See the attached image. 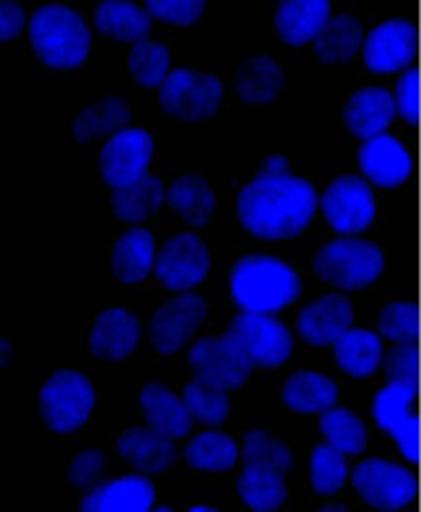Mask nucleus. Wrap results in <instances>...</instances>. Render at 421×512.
I'll list each match as a JSON object with an SVG mask.
<instances>
[{"mask_svg": "<svg viewBox=\"0 0 421 512\" xmlns=\"http://www.w3.org/2000/svg\"><path fill=\"white\" fill-rule=\"evenodd\" d=\"M106 464V456L99 449H87L80 451V454L72 460L68 479L74 487L78 489H87L93 485V481L102 475Z\"/></svg>", "mask_w": 421, "mask_h": 512, "instance_id": "c03bdc74", "label": "nucleus"}, {"mask_svg": "<svg viewBox=\"0 0 421 512\" xmlns=\"http://www.w3.org/2000/svg\"><path fill=\"white\" fill-rule=\"evenodd\" d=\"M154 142L144 129H123L110 137L99 156V171L110 188H123L146 175Z\"/></svg>", "mask_w": 421, "mask_h": 512, "instance_id": "f8f14e48", "label": "nucleus"}, {"mask_svg": "<svg viewBox=\"0 0 421 512\" xmlns=\"http://www.w3.org/2000/svg\"><path fill=\"white\" fill-rule=\"evenodd\" d=\"M118 454L144 475H160L175 464L173 441L160 437L152 428L135 426L125 430L116 443Z\"/></svg>", "mask_w": 421, "mask_h": 512, "instance_id": "412c9836", "label": "nucleus"}, {"mask_svg": "<svg viewBox=\"0 0 421 512\" xmlns=\"http://www.w3.org/2000/svg\"><path fill=\"white\" fill-rule=\"evenodd\" d=\"M224 85L219 78L188 68H177L167 74L160 85V106L179 121L200 123L211 118L222 106Z\"/></svg>", "mask_w": 421, "mask_h": 512, "instance_id": "423d86ee", "label": "nucleus"}, {"mask_svg": "<svg viewBox=\"0 0 421 512\" xmlns=\"http://www.w3.org/2000/svg\"><path fill=\"white\" fill-rule=\"evenodd\" d=\"M243 462L245 466L274 468L285 475L293 464V456L283 441L272 439L266 430H251L245 437Z\"/></svg>", "mask_w": 421, "mask_h": 512, "instance_id": "58836bf2", "label": "nucleus"}, {"mask_svg": "<svg viewBox=\"0 0 421 512\" xmlns=\"http://www.w3.org/2000/svg\"><path fill=\"white\" fill-rule=\"evenodd\" d=\"M329 15L331 5L327 0H283L276 9L274 24L287 45L302 47L314 41Z\"/></svg>", "mask_w": 421, "mask_h": 512, "instance_id": "5701e85b", "label": "nucleus"}, {"mask_svg": "<svg viewBox=\"0 0 421 512\" xmlns=\"http://www.w3.org/2000/svg\"><path fill=\"white\" fill-rule=\"evenodd\" d=\"M320 510H323V512H331V510H337V512H348V508H346V506H342V504H329V506H323Z\"/></svg>", "mask_w": 421, "mask_h": 512, "instance_id": "de8ad7c7", "label": "nucleus"}, {"mask_svg": "<svg viewBox=\"0 0 421 512\" xmlns=\"http://www.w3.org/2000/svg\"><path fill=\"white\" fill-rule=\"evenodd\" d=\"M226 336L245 354L251 367L274 369L285 365L293 350L291 331L264 312H240Z\"/></svg>", "mask_w": 421, "mask_h": 512, "instance_id": "39448f33", "label": "nucleus"}, {"mask_svg": "<svg viewBox=\"0 0 421 512\" xmlns=\"http://www.w3.org/2000/svg\"><path fill=\"white\" fill-rule=\"evenodd\" d=\"M363 43V24L354 15L329 17L314 38V51L323 64L350 62Z\"/></svg>", "mask_w": 421, "mask_h": 512, "instance_id": "c85d7f7f", "label": "nucleus"}, {"mask_svg": "<svg viewBox=\"0 0 421 512\" xmlns=\"http://www.w3.org/2000/svg\"><path fill=\"white\" fill-rule=\"evenodd\" d=\"M184 405L190 416L205 426H222L230 416L228 392L203 382H190L184 388Z\"/></svg>", "mask_w": 421, "mask_h": 512, "instance_id": "c9c22d12", "label": "nucleus"}, {"mask_svg": "<svg viewBox=\"0 0 421 512\" xmlns=\"http://www.w3.org/2000/svg\"><path fill=\"white\" fill-rule=\"evenodd\" d=\"M283 399L297 413H323L337 403V386L323 373L297 371L285 382Z\"/></svg>", "mask_w": 421, "mask_h": 512, "instance_id": "7c9ffc66", "label": "nucleus"}, {"mask_svg": "<svg viewBox=\"0 0 421 512\" xmlns=\"http://www.w3.org/2000/svg\"><path fill=\"white\" fill-rule=\"evenodd\" d=\"M158 512H171V508H167V506H160V508H156Z\"/></svg>", "mask_w": 421, "mask_h": 512, "instance_id": "8fccbe9b", "label": "nucleus"}, {"mask_svg": "<svg viewBox=\"0 0 421 512\" xmlns=\"http://www.w3.org/2000/svg\"><path fill=\"white\" fill-rule=\"evenodd\" d=\"M11 359V344L0 336V367H5Z\"/></svg>", "mask_w": 421, "mask_h": 512, "instance_id": "49530a36", "label": "nucleus"}, {"mask_svg": "<svg viewBox=\"0 0 421 512\" xmlns=\"http://www.w3.org/2000/svg\"><path fill=\"white\" fill-rule=\"evenodd\" d=\"M358 165L369 180L382 188H396L411 175V156L396 137L379 133L358 150Z\"/></svg>", "mask_w": 421, "mask_h": 512, "instance_id": "a211bd4d", "label": "nucleus"}, {"mask_svg": "<svg viewBox=\"0 0 421 512\" xmlns=\"http://www.w3.org/2000/svg\"><path fill=\"white\" fill-rule=\"evenodd\" d=\"M40 416L55 432H74L83 426L95 405L91 382L78 371H55L40 390Z\"/></svg>", "mask_w": 421, "mask_h": 512, "instance_id": "0eeeda50", "label": "nucleus"}, {"mask_svg": "<svg viewBox=\"0 0 421 512\" xmlns=\"http://www.w3.org/2000/svg\"><path fill=\"white\" fill-rule=\"evenodd\" d=\"M352 483L360 498L377 510H398L417 496V481L407 468L377 458L358 464Z\"/></svg>", "mask_w": 421, "mask_h": 512, "instance_id": "6e6552de", "label": "nucleus"}, {"mask_svg": "<svg viewBox=\"0 0 421 512\" xmlns=\"http://www.w3.org/2000/svg\"><path fill=\"white\" fill-rule=\"evenodd\" d=\"M384 367L388 384L419 390V348L417 344H396L388 350Z\"/></svg>", "mask_w": 421, "mask_h": 512, "instance_id": "a19ab883", "label": "nucleus"}, {"mask_svg": "<svg viewBox=\"0 0 421 512\" xmlns=\"http://www.w3.org/2000/svg\"><path fill=\"white\" fill-rule=\"evenodd\" d=\"M230 293L234 304L243 312L272 314L299 298L302 281L283 260L253 253L232 266Z\"/></svg>", "mask_w": 421, "mask_h": 512, "instance_id": "f03ea898", "label": "nucleus"}, {"mask_svg": "<svg viewBox=\"0 0 421 512\" xmlns=\"http://www.w3.org/2000/svg\"><path fill=\"white\" fill-rule=\"evenodd\" d=\"M95 26L116 41L139 43L146 41L152 28V17L146 9L125 0H106L95 9Z\"/></svg>", "mask_w": 421, "mask_h": 512, "instance_id": "393cba45", "label": "nucleus"}, {"mask_svg": "<svg viewBox=\"0 0 421 512\" xmlns=\"http://www.w3.org/2000/svg\"><path fill=\"white\" fill-rule=\"evenodd\" d=\"M131 121V110L125 100L120 97H104L93 106H87L80 110V114L74 118L72 123V135L74 140L80 144H87L95 137L114 135L118 131L127 129Z\"/></svg>", "mask_w": 421, "mask_h": 512, "instance_id": "bb28decb", "label": "nucleus"}, {"mask_svg": "<svg viewBox=\"0 0 421 512\" xmlns=\"http://www.w3.org/2000/svg\"><path fill=\"white\" fill-rule=\"evenodd\" d=\"M139 338H142V325L135 314L125 308H110L95 319L89 350L99 361H123L135 350Z\"/></svg>", "mask_w": 421, "mask_h": 512, "instance_id": "f3484780", "label": "nucleus"}, {"mask_svg": "<svg viewBox=\"0 0 421 512\" xmlns=\"http://www.w3.org/2000/svg\"><path fill=\"white\" fill-rule=\"evenodd\" d=\"M312 487L320 496H333L344 487L348 477V466L342 451H337L329 443H320L312 449L310 458Z\"/></svg>", "mask_w": 421, "mask_h": 512, "instance_id": "e433bc0d", "label": "nucleus"}, {"mask_svg": "<svg viewBox=\"0 0 421 512\" xmlns=\"http://www.w3.org/2000/svg\"><path fill=\"white\" fill-rule=\"evenodd\" d=\"M283 89V70L268 55H255L236 72V93L247 104H270Z\"/></svg>", "mask_w": 421, "mask_h": 512, "instance_id": "c756f323", "label": "nucleus"}, {"mask_svg": "<svg viewBox=\"0 0 421 512\" xmlns=\"http://www.w3.org/2000/svg\"><path fill=\"white\" fill-rule=\"evenodd\" d=\"M188 361L198 382L222 388L226 392L245 386L253 369L245 354L228 336L198 340L190 348Z\"/></svg>", "mask_w": 421, "mask_h": 512, "instance_id": "9b49d317", "label": "nucleus"}, {"mask_svg": "<svg viewBox=\"0 0 421 512\" xmlns=\"http://www.w3.org/2000/svg\"><path fill=\"white\" fill-rule=\"evenodd\" d=\"M320 432L329 445L348 456L363 454L367 447V430L358 416L342 407H329L320 416Z\"/></svg>", "mask_w": 421, "mask_h": 512, "instance_id": "f704fd0d", "label": "nucleus"}, {"mask_svg": "<svg viewBox=\"0 0 421 512\" xmlns=\"http://www.w3.org/2000/svg\"><path fill=\"white\" fill-rule=\"evenodd\" d=\"M190 512H215V508H211V506H192Z\"/></svg>", "mask_w": 421, "mask_h": 512, "instance_id": "09e8293b", "label": "nucleus"}, {"mask_svg": "<svg viewBox=\"0 0 421 512\" xmlns=\"http://www.w3.org/2000/svg\"><path fill=\"white\" fill-rule=\"evenodd\" d=\"M184 458L196 470L224 472L236 464L238 445L224 432H203L186 445Z\"/></svg>", "mask_w": 421, "mask_h": 512, "instance_id": "72a5a7b5", "label": "nucleus"}, {"mask_svg": "<svg viewBox=\"0 0 421 512\" xmlns=\"http://www.w3.org/2000/svg\"><path fill=\"white\" fill-rule=\"evenodd\" d=\"M154 504V487L142 475L95 485L80 502L83 512H146Z\"/></svg>", "mask_w": 421, "mask_h": 512, "instance_id": "6ab92c4d", "label": "nucleus"}, {"mask_svg": "<svg viewBox=\"0 0 421 512\" xmlns=\"http://www.w3.org/2000/svg\"><path fill=\"white\" fill-rule=\"evenodd\" d=\"M384 270V253L377 245L360 239H335L316 253L314 272L339 289H365Z\"/></svg>", "mask_w": 421, "mask_h": 512, "instance_id": "20e7f679", "label": "nucleus"}, {"mask_svg": "<svg viewBox=\"0 0 421 512\" xmlns=\"http://www.w3.org/2000/svg\"><path fill=\"white\" fill-rule=\"evenodd\" d=\"M363 53L371 72L392 74L403 70L417 55V30L407 19H390L367 36Z\"/></svg>", "mask_w": 421, "mask_h": 512, "instance_id": "2eb2a0df", "label": "nucleus"}, {"mask_svg": "<svg viewBox=\"0 0 421 512\" xmlns=\"http://www.w3.org/2000/svg\"><path fill=\"white\" fill-rule=\"evenodd\" d=\"M415 397L417 392L407 386L388 384L382 392H377L371 409L379 428L394 437L403 456L413 464L419 462V418L409 413Z\"/></svg>", "mask_w": 421, "mask_h": 512, "instance_id": "4468645a", "label": "nucleus"}, {"mask_svg": "<svg viewBox=\"0 0 421 512\" xmlns=\"http://www.w3.org/2000/svg\"><path fill=\"white\" fill-rule=\"evenodd\" d=\"M167 203L173 211L194 226H207L215 211V194L200 175H182L167 190Z\"/></svg>", "mask_w": 421, "mask_h": 512, "instance_id": "2f4dec72", "label": "nucleus"}, {"mask_svg": "<svg viewBox=\"0 0 421 512\" xmlns=\"http://www.w3.org/2000/svg\"><path fill=\"white\" fill-rule=\"evenodd\" d=\"M377 329L396 344H417L419 308L413 302H394L386 306L377 319Z\"/></svg>", "mask_w": 421, "mask_h": 512, "instance_id": "ea45409f", "label": "nucleus"}, {"mask_svg": "<svg viewBox=\"0 0 421 512\" xmlns=\"http://www.w3.org/2000/svg\"><path fill=\"white\" fill-rule=\"evenodd\" d=\"M333 346L337 365L352 378H369L384 359L382 340L367 329H348Z\"/></svg>", "mask_w": 421, "mask_h": 512, "instance_id": "a878e982", "label": "nucleus"}, {"mask_svg": "<svg viewBox=\"0 0 421 512\" xmlns=\"http://www.w3.org/2000/svg\"><path fill=\"white\" fill-rule=\"evenodd\" d=\"M238 496L255 512H272L287 500L283 472L264 466H245L238 477Z\"/></svg>", "mask_w": 421, "mask_h": 512, "instance_id": "473e14b6", "label": "nucleus"}, {"mask_svg": "<svg viewBox=\"0 0 421 512\" xmlns=\"http://www.w3.org/2000/svg\"><path fill=\"white\" fill-rule=\"evenodd\" d=\"M154 258V236L144 228H133L116 241L112 270L120 281L133 285L148 277Z\"/></svg>", "mask_w": 421, "mask_h": 512, "instance_id": "b1692460", "label": "nucleus"}, {"mask_svg": "<svg viewBox=\"0 0 421 512\" xmlns=\"http://www.w3.org/2000/svg\"><path fill=\"white\" fill-rule=\"evenodd\" d=\"M139 403H142L148 428L158 432L160 437L177 441V439H184L192 430L194 418L190 416L188 407L184 405L182 399H177V395H173L167 386L148 384L142 390Z\"/></svg>", "mask_w": 421, "mask_h": 512, "instance_id": "4be33fe9", "label": "nucleus"}, {"mask_svg": "<svg viewBox=\"0 0 421 512\" xmlns=\"http://www.w3.org/2000/svg\"><path fill=\"white\" fill-rule=\"evenodd\" d=\"M30 41L45 66L72 70L89 57L91 30L76 11L64 5H47L30 19Z\"/></svg>", "mask_w": 421, "mask_h": 512, "instance_id": "7ed1b4c3", "label": "nucleus"}, {"mask_svg": "<svg viewBox=\"0 0 421 512\" xmlns=\"http://www.w3.org/2000/svg\"><path fill=\"white\" fill-rule=\"evenodd\" d=\"M352 304L339 293H329L302 308L297 331L312 346L335 344L352 327Z\"/></svg>", "mask_w": 421, "mask_h": 512, "instance_id": "dca6fc26", "label": "nucleus"}, {"mask_svg": "<svg viewBox=\"0 0 421 512\" xmlns=\"http://www.w3.org/2000/svg\"><path fill=\"white\" fill-rule=\"evenodd\" d=\"M320 209L335 232L358 234L375 220V196L365 180L342 175L325 190Z\"/></svg>", "mask_w": 421, "mask_h": 512, "instance_id": "9d476101", "label": "nucleus"}, {"mask_svg": "<svg viewBox=\"0 0 421 512\" xmlns=\"http://www.w3.org/2000/svg\"><path fill=\"white\" fill-rule=\"evenodd\" d=\"M207 319V302L194 293L177 295L160 306L150 321V338L160 354L184 348Z\"/></svg>", "mask_w": 421, "mask_h": 512, "instance_id": "ddd939ff", "label": "nucleus"}, {"mask_svg": "<svg viewBox=\"0 0 421 512\" xmlns=\"http://www.w3.org/2000/svg\"><path fill=\"white\" fill-rule=\"evenodd\" d=\"M211 268V253L196 234H177L154 258L158 281L171 291H188L203 283Z\"/></svg>", "mask_w": 421, "mask_h": 512, "instance_id": "1a4fd4ad", "label": "nucleus"}, {"mask_svg": "<svg viewBox=\"0 0 421 512\" xmlns=\"http://www.w3.org/2000/svg\"><path fill=\"white\" fill-rule=\"evenodd\" d=\"M316 190L291 171L257 177L238 194V220L257 239H293L304 232L316 213Z\"/></svg>", "mask_w": 421, "mask_h": 512, "instance_id": "f257e3e1", "label": "nucleus"}, {"mask_svg": "<svg viewBox=\"0 0 421 512\" xmlns=\"http://www.w3.org/2000/svg\"><path fill=\"white\" fill-rule=\"evenodd\" d=\"M169 64H171L169 49L160 43L139 41L133 45L129 53V70L133 78L139 85L148 89L163 85V81L169 74Z\"/></svg>", "mask_w": 421, "mask_h": 512, "instance_id": "4c0bfd02", "label": "nucleus"}, {"mask_svg": "<svg viewBox=\"0 0 421 512\" xmlns=\"http://www.w3.org/2000/svg\"><path fill=\"white\" fill-rule=\"evenodd\" d=\"M26 28V13L13 0H0V43L17 38Z\"/></svg>", "mask_w": 421, "mask_h": 512, "instance_id": "a18cd8bd", "label": "nucleus"}, {"mask_svg": "<svg viewBox=\"0 0 421 512\" xmlns=\"http://www.w3.org/2000/svg\"><path fill=\"white\" fill-rule=\"evenodd\" d=\"M396 116L392 93L384 87H367L356 91L346 108L344 123L358 140H373L375 135L384 133Z\"/></svg>", "mask_w": 421, "mask_h": 512, "instance_id": "aec40b11", "label": "nucleus"}, {"mask_svg": "<svg viewBox=\"0 0 421 512\" xmlns=\"http://www.w3.org/2000/svg\"><path fill=\"white\" fill-rule=\"evenodd\" d=\"M165 201V188L163 182L154 175H144L139 177L137 182L116 188L112 194V209L118 220L129 222V224H139L160 209Z\"/></svg>", "mask_w": 421, "mask_h": 512, "instance_id": "cd10ccee", "label": "nucleus"}, {"mask_svg": "<svg viewBox=\"0 0 421 512\" xmlns=\"http://www.w3.org/2000/svg\"><path fill=\"white\" fill-rule=\"evenodd\" d=\"M205 9V0H148L146 3V11L150 17H158L173 26L196 24Z\"/></svg>", "mask_w": 421, "mask_h": 512, "instance_id": "79ce46f5", "label": "nucleus"}, {"mask_svg": "<svg viewBox=\"0 0 421 512\" xmlns=\"http://www.w3.org/2000/svg\"><path fill=\"white\" fill-rule=\"evenodd\" d=\"M396 112L409 125H419V70L411 68L398 78L396 93L392 95Z\"/></svg>", "mask_w": 421, "mask_h": 512, "instance_id": "37998d69", "label": "nucleus"}]
</instances>
